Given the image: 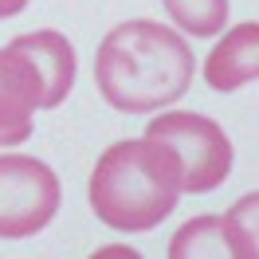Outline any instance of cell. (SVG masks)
<instances>
[{"label":"cell","instance_id":"1","mask_svg":"<svg viewBox=\"0 0 259 259\" xmlns=\"http://www.w3.org/2000/svg\"><path fill=\"white\" fill-rule=\"evenodd\" d=\"M196 75L189 39L157 20H126L102 35L95 82L118 114H157L185 98Z\"/></svg>","mask_w":259,"mask_h":259},{"label":"cell","instance_id":"2","mask_svg":"<svg viewBox=\"0 0 259 259\" xmlns=\"http://www.w3.org/2000/svg\"><path fill=\"white\" fill-rule=\"evenodd\" d=\"M181 157L157 138L114 142L91 169V212L114 232H153L181 200Z\"/></svg>","mask_w":259,"mask_h":259},{"label":"cell","instance_id":"3","mask_svg":"<svg viewBox=\"0 0 259 259\" xmlns=\"http://www.w3.org/2000/svg\"><path fill=\"white\" fill-rule=\"evenodd\" d=\"M146 138L165 142L181 157V189L193 196L220 189L232 173V161H236V149H232V138L224 134V126L193 110L153 114L146 126Z\"/></svg>","mask_w":259,"mask_h":259},{"label":"cell","instance_id":"4","mask_svg":"<svg viewBox=\"0 0 259 259\" xmlns=\"http://www.w3.org/2000/svg\"><path fill=\"white\" fill-rule=\"evenodd\" d=\"M63 204L59 177L28 153H0V240H32Z\"/></svg>","mask_w":259,"mask_h":259},{"label":"cell","instance_id":"5","mask_svg":"<svg viewBox=\"0 0 259 259\" xmlns=\"http://www.w3.org/2000/svg\"><path fill=\"white\" fill-rule=\"evenodd\" d=\"M35 110H44V79L32 59L8 44L0 48V149L32 138Z\"/></svg>","mask_w":259,"mask_h":259},{"label":"cell","instance_id":"6","mask_svg":"<svg viewBox=\"0 0 259 259\" xmlns=\"http://www.w3.org/2000/svg\"><path fill=\"white\" fill-rule=\"evenodd\" d=\"M259 79V20H243L236 28H228L216 48L204 59V82L212 91H240L247 82Z\"/></svg>","mask_w":259,"mask_h":259},{"label":"cell","instance_id":"7","mask_svg":"<svg viewBox=\"0 0 259 259\" xmlns=\"http://www.w3.org/2000/svg\"><path fill=\"white\" fill-rule=\"evenodd\" d=\"M28 59L35 63L39 71V79H44V110H55L67 95H71V87H75V75H79V59H75V48H71V39L63 32H24L12 39Z\"/></svg>","mask_w":259,"mask_h":259},{"label":"cell","instance_id":"8","mask_svg":"<svg viewBox=\"0 0 259 259\" xmlns=\"http://www.w3.org/2000/svg\"><path fill=\"white\" fill-rule=\"evenodd\" d=\"M169 259H240L224 216H193L173 232Z\"/></svg>","mask_w":259,"mask_h":259},{"label":"cell","instance_id":"9","mask_svg":"<svg viewBox=\"0 0 259 259\" xmlns=\"http://www.w3.org/2000/svg\"><path fill=\"white\" fill-rule=\"evenodd\" d=\"M169 20H177L181 32L193 39H212L228 24V0H161Z\"/></svg>","mask_w":259,"mask_h":259},{"label":"cell","instance_id":"10","mask_svg":"<svg viewBox=\"0 0 259 259\" xmlns=\"http://www.w3.org/2000/svg\"><path fill=\"white\" fill-rule=\"evenodd\" d=\"M224 224H228V236L236 243L240 259H259V193L240 196L224 212Z\"/></svg>","mask_w":259,"mask_h":259},{"label":"cell","instance_id":"11","mask_svg":"<svg viewBox=\"0 0 259 259\" xmlns=\"http://www.w3.org/2000/svg\"><path fill=\"white\" fill-rule=\"evenodd\" d=\"M87 259H142V251L130 247V243H106V247H98L95 255H87Z\"/></svg>","mask_w":259,"mask_h":259},{"label":"cell","instance_id":"12","mask_svg":"<svg viewBox=\"0 0 259 259\" xmlns=\"http://www.w3.org/2000/svg\"><path fill=\"white\" fill-rule=\"evenodd\" d=\"M28 8V0H0V20H8V16H20Z\"/></svg>","mask_w":259,"mask_h":259}]
</instances>
